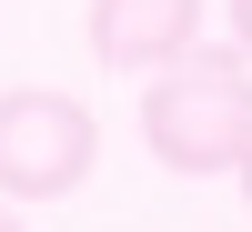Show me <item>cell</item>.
Here are the masks:
<instances>
[{"instance_id":"5b68a950","label":"cell","mask_w":252,"mask_h":232,"mask_svg":"<svg viewBox=\"0 0 252 232\" xmlns=\"http://www.w3.org/2000/svg\"><path fill=\"white\" fill-rule=\"evenodd\" d=\"M0 232H20V212H10V202H0Z\"/></svg>"},{"instance_id":"7a4b0ae2","label":"cell","mask_w":252,"mask_h":232,"mask_svg":"<svg viewBox=\"0 0 252 232\" xmlns=\"http://www.w3.org/2000/svg\"><path fill=\"white\" fill-rule=\"evenodd\" d=\"M101 162V121L71 91H0V202H61Z\"/></svg>"},{"instance_id":"8992f818","label":"cell","mask_w":252,"mask_h":232,"mask_svg":"<svg viewBox=\"0 0 252 232\" xmlns=\"http://www.w3.org/2000/svg\"><path fill=\"white\" fill-rule=\"evenodd\" d=\"M242 202H252V152H242Z\"/></svg>"},{"instance_id":"277c9868","label":"cell","mask_w":252,"mask_h":232,"mask_svg":"<svg viewBox=\"0 0 252 232\" xmlns=\"http://www.w3.org/2000/svg\"><path fill=\"white\" fill-rule=\"evenodd\" d=\"M232 40H242V51H252V0H232Z\"/></svg>"},{"instance_id":"3957f363","label":"cell","mask_w":252,"mask_h":232,"mask_svg":"<svg viewBox=\"0 0 252 232\" xmlns=\"http://www.w3.org/2000/svg\"><path fill=\"white\" fill-rule=\"evenodd\" d=\"M202 40V0H91V61L101 71H172Z\"/></svg>"},{"instance_id":"6da1fadb","label":"cell","mask_w":252,"mask_h":232,"mask_svg":"<svg viewBox=\"0 0 252 232\" xmlns=\"http://www.w3.org/2000/svg\"><path fill=\"white\" fill-rule=\"evenodd\" d=\"M141 141L161 172H242L252 152V51H182L172 71H152L141 91Z\"/></svg>"}]
</instances>
